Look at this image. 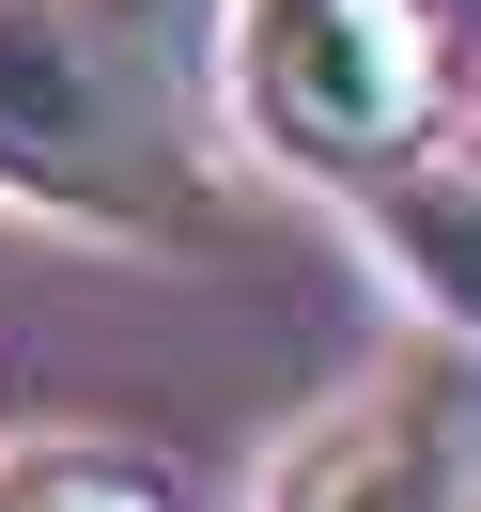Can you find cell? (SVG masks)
<instances>
[{"label":"cell","instance_id":"6da1fadb","mask_svg":"<svg viewBox=\"0 0 481 512\" xmlns=\"http://www.w3.org/2000/svg\"><path fill=\"white\" fill-rule=\"evenodd\" d=\"M0 202H47L78 233H187L202 218L171 94L78 0H0Z\"/></svg>","mask_w":481,"mask_h":512},{"label":"cell","instance_id":"7a4b0ae2","mask_svg":"<svg viewBox=\"0 0 481 512\" xmlns=\"http://www.w3.org/2000/svg\"><path fill=\"white\" fill-rule=\"evenodd\" d=\"M233 78H249L264 140H295L311 171H373L388 140L435 125V16L419 0H249Z\"/></svg>","mask_w":481,"mask_h":512},{"label":"cell","instance_id":"3957f363","mask_svg":"<svg viewBox=\"0 0 481 512\" xmlns=\"http://www.w3.org/2000/svg\"><path fill=\"white\" fill-rule=\"evenodd\" d=\"M280 512H481V373H388L280 466Z\"/></svg>","mask_w":481,"mask_h":512},{"label":"cell","instance_id":"277c9868","mask_svg":"<svg viewBox=\"0 0 481 512\" xmlns=\"http://www.w3.org/2000/svg\"><path fill=\"white\" fill-rule=\"evenodd\" d=\"M357 202H373L388 264L419 280V311H450L481 342V140H388Z\"/></svg>","mask_w":481,"mask_h":512},{"label":"cell","instance_id":"5b68a950","mask_svg":"<svg viewBox=\"0 0 481 512\" xmlns=\"http://www.w3.org/2000/svg\"><path fill=\"white\" fill-rule=\"evenodd\" d=\"M0 512H187L140 450H16L0 466Z\"/></svg>","mask_w":481,"mask_h":512}]
</instances>
